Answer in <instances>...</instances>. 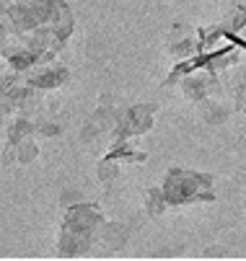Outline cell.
<instances>
[{
	"instance_id": "obj_3",
	"label": "cell",
	"mask_w": 246,
	"mask_h": 261,
	"mask_svg": "<svg viewBox=\"0 0 246 261\" xmlns=\"http://www.w3.org/2000/svg\"><path fill=\"white\" fill-rule=\"evenodd\" d=\"M99 176H101L104 181H112V178L117 176V166H114L112 161H104V163L99 166Z\"/></svg>"
},
{
	"instance_id": "obj_2",
	"label": "cell",
	"mask_w": 246,
	"mask_h": 261,
	"mask_svg": "<svg viewBox=\"0 0 246 261\" xmlns=\"http://www.w3.org/2000/svg\"><path fill=\"white\" fill-rule=\"evenodd\" d=\"M37 142H34V137H29V140H21L18 145H16V161H21V163H29V161H34L37 158Z\"/></svg>"
},
{
	"instance_id": "obj_1",
	"label": "cell",
	"mask_w": 246,
	"mask_h": 261,
	"mask_svg": "<svg viewBox=\"0 0 246 261\" xmlns=\"http://www.w3.org/2000/svg\"><path fill=\"white\" fill-rule=\"evenodd\" d=\"M101 236H104V241H107L109 246H119V243H125L127 230L122 228V222H109V225H104Z\"/></svg>"
}]
</instances>
